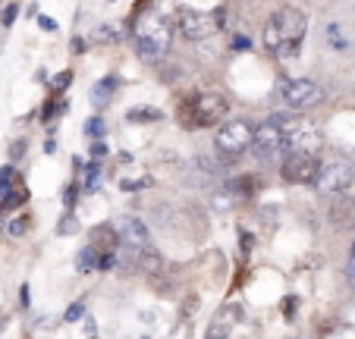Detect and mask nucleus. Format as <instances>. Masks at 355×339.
<instances>
[{
	"instance_id": "1",
	"label": "nucleus",
	"mask_w": 355,
	"mask_h": 339,
	"mask_svg": "<svg viewBox=\"0 0 355 339\" xmlns=\"http://www.w3.org/2000/svg\"><path fill=\"white\" fill-rule=\"evenodd\" d=\"M305 32H309V16L295 7H280L264 22V47H268L274 57L286 60V57L299 53L302 41H305Z\"/></svg>"
},
{
	"instance_id": "2",
	"label": "nucleus",
	"mask_w": 355,
	"mask_h": 339,
	"mask_svg": "<svg viewBox=\"0 0 355 339\" xmlns=\"http://www.w3.org/2000/svg\"><path fill=\"white\" fill-rule=\"evenodd\" d=\"M170 44H173V28H170L167 16H161L157 10L132 16V47L139 53V60L161 63Z\"/></svg>"
},
{
	"instance_id": "3",
	"label": "nucleus",
	"mask_w": 355,
	"mask_h": 339,
	"mask_svg": "<svg viewBox=\"0 0 355 339\" xmlns=\"http://www.w3.org/2000/svg\"><path fill=\"white\" fill-rule=\"evenodd\" d=\"M180 120L186 123L189 129H205V126H214V123H227L230 116V104L223 94L217 92H192L189 98L180 101L176 107Z\"/></svg>"
},
{
	"instance_id": "4",
	"label": "nucleus",
	"mask_w": 355,
	"mask_h": 339,
	"mask_svg": "<svg viewBox=\"0 0 355 339\" xmlns=\"http://www.w3.org/2000/svg\"><path fill=\"white\" fill-rule=\"evenodd\" d=\"M116 233H120V248H123V261H141V258H151V233H148V226L141 223L139 217L126 214L120 217L116 223Z\"/></svg>"
},
{
	"instance_id": "5",
	"label": "nucleus",
	"mask_w": 355,
	"mask_h": 339,
	"mask_svg": "<svg viewBox=\"0 0 355 339\" xmlns=\"http://www.w3.org/2000/svg\"><path fill=\"white\" fill-rule=\"evenodd\" d=\"M352 180H355V166L349 160H327V164L318 166L315 189L321 195H340L352 186Z\"/></svg>"
},
{
	"instance_id": "6",
	"label": "nucleus",
	"mask_w": 355,
	"mask_h": 339,
	"mask_svg": "<svg viewBox=\"0 0 355 339\" xmlns=\"http://www.w3.org/2000/svg\"><path fill=\"white\" fill-rule=\"evenodd\" d=\"M252 148H255V157L258 160H280V157H286V148H283L277 116H268L264 123H258V126L252 129Z\"/></svg>"
},
{
	"instance_id": "7",
	"label": "nucleus",
	"mask_w": 355,
	"mask_h": 339,
	"mask_svg": "<svg viewBox=\"0 0 355 339\" xmlns=\"http://www.w3.org/2000/svg\"><path fill=\"white\" fill-rule=\"evenodd\" d=\"M176 28H180V35L186 41H208L220 28V22H217L214 13H198V10L182 7L176 13Z\"/></svg>"
},
{
	"instance_id": "8",
	"label": "nucleus",
	"mask_w": 355,
	"mask_h": 339,
	"mask_svg": "<svg viewBox=\"0 0 355 339\" xmlns=\"http://www.w3.org/2000/svg\"><path fill=\"white\" fill-rule=\"evenodd\" d=\"M248 148H252V123L245 120L220 123V129H217V151L236 157V154H245Z\"/></svg>"
},
{
	"instance_id": "9",
	"label": "nucleus",
	"mask_w": 355,
	"mask_h": 339,
	"mask_svg": "<svg viewBox=\"0 0 355 339\" xmlns=\"http://www.w3.org/2000/svg\"><path fill=\"white\" fill-rule=\"evenodd\" d=\"M283 101H286V107H293V110H305V107H315L324 101V88L318 85V82L311 79H293V82H283Z\"/></svg>"
},
{
	"instance_id": "10",
	"label": "nucleus",
	"mask_w": 355,
	"mask_h": 339,
	"mask_svg": "<svg viewBox=\"0 0 355 339\" xmlns=\"http://www.w3.org/2000/svg\"><path fill=\"white\" fill-rule=\"evenodd\" d=\"M318 157L315 154H289L280 164V176L289 186H305V182H315L318 176Z\"/></svg>"
},
{
	"instance_id": "11",
	"label": "nucleus",
	"mask_w": 355,
	"mask_h": 339,
	"mask_svg": "<svg viewBox=\"0 0 355 339\" xmlns=\"http://www.w3.org/2000/svg\"><path fill=\"white\" fill-rule=\"evenodd\" d=\"M116 85H120V82H116L114 76H110V79H104V82H98V85L92 88V104H94V107H104V104H110V98H114Z\"/></svg>"
},
{
	"instance_id": "12",
	"label": "nucleus",
	"mask_w": 355,
	"mask_h": 339,
	"mask_svg": "<svg viewBox=\"0 0 355 339\" xmlns=\"http://www.w3.org/2000/svg\"><path fill=\"white\" fill-rule=\"evenodd\" d=\"M230 330H233V320H230V318H227V311H223V314H217V318L211 320L208 336H205V339H227V336H230Z\"/></svg>"
},
{
	"instance_id": "13",
	"label": "nucleus",
	"mask_w": 355,
	"mask_h": 339,
	"mask_svg": "<svg viewBox=\"0 0 355 339\" xmlns=\"http://www.w3.org/2000/svg\"><path fill=\"white\" fill-rule=\"evenodd\" d=\"M98 258H101V254H98V248H94V245H85V248H82V252H79V258H76V267H79L82 273H88V270H98Z\"/></svg>"
},
{
	"instance_id": "14",
	"label": "nucleus",
	"mask_w": 355,
	"mask_h": 339,
	"mask_svg": "<svg viewBox=\"0 0 355 339\" xmlns=\"http://www.w3.org/2000/svg\"><path fill=\"white\" fill-rule=\"evenodd\" d=\"M164 113L157 110V107H132V110L126 113L129 123H151V120H161Z\"/></svg>"
},
{
	"instance_id": "15",
	"label": "nucleus",
	"mask_w": 355,
	"mask_h": 339,
	"mask_svg": "<svg viewBox=\"0 0 355 339\" xmlns=\"http://www.w3.org/2000/svg\"><path fill=\"white\" fill-rule=\"evenodd\" d=\"M85 135L94 141H104V135H107V123H104V116H92V120L85 123Z\"/></svg>"
},
{
	"instance_id": "16",
	"label": "nucleus",
	"mask_w": 355,
	"mask_h": 339,
	"mask_svg": "<svg viewBox=\"0 0 355 339\" xmlns=\"http://www.w3.org/2000/svg\"><path fill=\"white\" fill-rule=\"evenodd\" d=\"M327 41L336 47V51H349V38H346V32H343L336 22H330L327 26Z\"/></svg>"
},
{
	"instance_id": "17",
	"label": "nucleus",
	"mask_w": 355,
	"mask_h": 339,
	"mask_svg": "<svg viewBox=\"0 0 355 339\" xmlns=\"http://www.w3.org/2000/svg\"><path fill=\"white\" fill-rule=\"evenodd\" d=\"M98 186H101V164H88L85 166V189L94 192Z\"/></svg>"
},
{
	"instance_id": "18",
	"label": "nucleus",
	"mask_w": 355,
	"mask_h": 339,
	"mask_svg": "<svg viewBox=\"0 0 355 339\" xmlns=\"http://www.w3.org/2000/svg\"><path fill=\"white\" fill-rule=\"evenodd\" d=\"M22 201H28V192H26V189H10V192L3 195V207H19Z\"/></svg>"
},
{
	"instance_id": "19",
	"label": "nucleus",
	"mask_w": 355,
	"mask_h": 339,
	"mask_svg": "<svg viewBox=\"0 0 355 339\" xmlns=\"http://www.w3.org/2000/svg\"><path fill=\"white\" fill-rule=\"evenodd\" d=\"M82 318H85V305H82V302H73V305L67 308V314H63V320H67V324H79Z\"/></svg>"
},
{
	"instance_id": "20",
	"label": "nucleus",
	"mask_w": 355,
	"mask_h": 339,
	"mask_svg": "<svg viewBox=\"0 0 355 339\" xmlns=\"http://www.w3.org/2000/svg\"><path fill=\"white\" fill-rule=\"evenodd\" d=\"M94 38L104 41V44H116V41H120V35H116V28H110V26H98Z\"/></svg>"
},
{
	"instance_id": "21",
	"label": "nucleus",
	"mask_w": 355,
	"mask_h": 339,
	"mask_svg": "<svg viewBox=\"0 0 355 339\" xmlns=\"http://www.w3.org/2000/svg\"><path fill=\"white\" fill-rule=\"evenodd\" d=\"M13 180H16V170L13 166H3V170H0V192H10Z\"/></svg>"
},
{
	"instance_id": "22",
	"label": "nucleus",
	"mask_w": 355,
	"mask_h": 339,
	"mask_svg": "<svg viewBox=\"0 0 355 339\" xmlns=\"http://www.w3.org/2000/svg\"><path fill=\"white\" fill-rule=\"evenodd\" d=\"M69 82H73V73H60V76H54V92H57V94L67 92Z\"/></svg>"
},
{
	"instance_id": "23",
	"label": "nucleus",
	"mask_w": 355,
	"mask_h": 339,
	"mask_svg": "<svg viewBox=\"0 0 355 339\" xmlns=\"http://www.w3.org/2000/svg\"><path fill=\"white\" fill-rule=\"evenodd\" d=\"M28 229V217H16L13 223H10V236H22Z\"/></svg>"
},
{
	"instance_id": "24",
	"label": "nucleus",
	"mask_w": 355,
	"mask_h": 339,
	"mask_svg": "<svg viewBox=\"0 0 355 339\" xmlns=\"http://www.w3.org/2000/svg\"><path fill=\"white\" fill-rule=\"evenodd\" d=\"M16 13H19V7H16V3H7V7H3V16H0V19H3V26H13Z\"/></svg>"
},
{
	"instance_id": "25",
	"label": "nucleus",
	"mask_w": 355,
	"mask_h": 339,
	"mask_svg": "<svg viewBox=\"0 0 355 339\" xmlns=\"http://www.w3.org/2000/svg\"><path fill=\"white\" fill-rule=\"evenodd\" d=\"M233 51H252V38H245V35H236V38H233Z\"/></svg>"
},
{
	"instance_id": "26",
	"label": "nucleus",
	"mask_w": 355,
	"mask_h": 339,
	"mask_svg": "<svg viewBox=\"0 0 355 339\" xmlns=\"http://www.w3.org/2000/svg\"><path fill=\"white\" fill-rule=\"evenodd\" d=\"M346 277H349V283L355 286V245H352V252H349V264H346Z\"/></svg>"
},
{
	"instance_id": "27",
	"label": "nucleus",
	"mask_w": 355,
	"mask_h": 339,
	"mask_svg": "<svg viewBox=\"0 0 355 339\" xmlns=\"http://www.w3.org/2000/svg\"><path fill=\"white\" fill-rule=\"evenodd\" d=\"M92 157H107V141H92Z\"/></svg>"
},
{
	"instance_id": "28",
	"label": "nucleus",
	"mask_w": 355,
	"mask_h": 339,
	"mask_svg": "<svg viewBox=\"0 0 355 339\" xmlns=\"http://www.w3.org/2000/svg\"><path fill=\"white\" fill-rule=\"evenodd\" d=\"M151 186V180H139V182H123V192H135V189H148Z\"/></svg>"
},
{
	"instance_id": "29",
	"label": "nucleus",
	"mask_w": 355,
	"mask_h": 339,
	"mask_svg": "<svg viewBox=\"0 0 355 339\" xmlns=\"http://www.w3.org/2000/svg\"><path fill=\"white\" fill-rule=\"evenodd\" d=\"M38 26L44 28V32H57V22L51 19V16H38Z\"/></svg>"
},
{
	"instance_id": "30",
	"label": "nucleus",
	"mask_w": 355,
	"mask_h": 339,
	"mask_svg": "<svg viewBox=\"0 0 355 339\" xmlns=\"http://www.w3.org/2000/svg\"><path fill=\"white\" fill-rule=\"evenodd\" d=\"M19 293H22V305H28V302H32V289H28V286H22Z\"/></svg>"
},
{
	"instance_id": "31",
	"label": "nucleus",
	"mask_w": 355,
	"mask_h": 339,
	"mask_svg": "<svg viewBox=\"0 0 355 339\" xmlns=\"http://www.w3.org/2000/svg\"><path fill=\"white\" fill-rule=\"evenodd\" d=\"M293 311H295V299H289V302H286V314H289V320H293Z\"/></svg>"
}]
</instances>
